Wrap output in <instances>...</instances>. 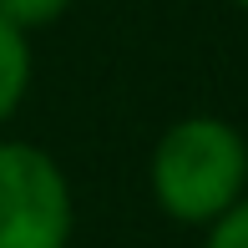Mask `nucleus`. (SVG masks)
I'll list each match as a JSON object with an SVG mask.
<instances>
[{"instance_id": "obj_1", "label": "nucleus", "mask_w": 248, "mask_h": 248, "mask_svg": "<svg viewBox=\"0 0 248 248\" xmlns=\"http://www.w3.org/2000/svg\"><path fill=\"white\" fill-rule=\"evenodd\" d=\"M147 183L172 223L208 228L248 193V142L223 117H183L157 137Z\"/></svg>"}, {"instance_id": "obj_2", "label": "nucleus", "mask_w": 248, "mask_h": 248, "mask_svg": "<svg viewBox=\"0 0 248 248\" xmlns=\"http://www.w3.org/2000/svg\"><path fill=\"white\" fill-rule=\"evenodd\" d=\"M76 223L61 162L20 137H0V248H66Z\"/></svg>"}, {"instance_id": "obj_3", "label": "nucleus", "mask_w": 248, "mask_h": 248, "mask_svg": "<svg viewBox=\"0 0 248 248\" xmlns=\"http://www.w3.org/2000/svg\"><path fill=\"white\" fill-rule=\"evenodd\" d=\"M31 71H36L31 36L0 16V127L20 111V101H26V92H31Z\"/></svg>"}, {"instance_id": "obj_4", "label": "nucleus", "mask_w": 248, "mask_h": 248, "mask_svg": "<svg viewBox=\"0 0 248 248\" xmlns=\"http://www.w3.org/2000/svg\"><path fill=\"white\" fill-rule=\"evenodd\" d=\"M66 10H71V0H0V16L10 26H20L26 36L41 31V26H56Z\"/></svg>"}, {"instance_id": "obj_5", "label": "nucleus", "mask_w": 248, "mask_h": 248, "mask_svg": "<svg viewBox=\"0 0 248 248\" xmlns=\"http://www.w3.org/2000/svg\"><path fill=\"white\" fill-rule=\"evenodd\" d=\"M202 248H248V193L233 202L218 223H208V243Z\"/></svg>"}, {"instance_id": "obj_6", "label": "nucleus", "mask_w": 248, "mask_h": 248, "mask_svg": "<svg viewBox=\"0 0 248 248\" xmlns=\"http://www.w3.org/2000/svg\"><path fill=\"white\" fill-rule=\"evenodd\" d=\"M233 5H238V10H248V0H233Z\"/></svg>"}]
</instances>
